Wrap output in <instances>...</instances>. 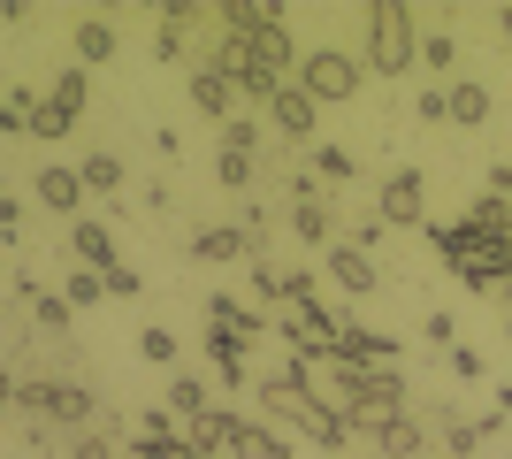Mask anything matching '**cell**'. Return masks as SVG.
<instances>
[{
  "mask_svg": "<svg viewBox=\"0 0 512 459\" xmlns=\"http://www.w3.org/2000/svg\"><path fill=\"white\" fill-rule=\"evenodd\" d=\"M69 261L77 268H92V276H107V268H123V253H115V230L107 222H69Z\"/></svg>",
  "mask_w": 512,
  "mask_h": 459,
  "instance_id": "obj_9",
  "label": "cell"
},
{
  "mask_svg": "<svg viewBox=\"0 0 512 459\" xmlns=\"http://www.w3.org/2000/svg\"><path fill=\"white\" fill-rule=\"evenodd\" d=\"M390 352H398V337H375V329L344 322V329H337V352H329V360H337V368H352V375H375V368H398Z\"/></svg>",
  "mask_w": 512,
  "mask_h": 459,
  "instance_id": "obj_5",
  "label": "cell"
},
{
  "mask_svg": "<svg viewBox=\"0 0 512 459\" xmlns=\"http://www.w3.org/2000/svg\"><path fill=\"white\" fill-rule=\"evenodd\" d=\"M62 421H69V429H85V421H92V391L69 383V391H62Z\"/></svg>",
  "mask_w": 512,
  "mask_h": 459,
  "instance_id": "obj_34",
  "label": "cell"
},
{
  "mask_svg": "<svg viewBox=\"0 0 512 459\" xmlns=\"http://www.w3.org/2000/svg\"><path fill=\"white\" fill-rule=\"evenodd\" d=\"M497 39H505V46H512V8H497Z\"/></svg>",
  "mask_w": 512,
  "mask_h": 459,
  "instance_id": "obj_40",
  "label": "cell"
},
{
  "mask_svg": "<svg viewBox=\"0 0 512 459\" xmlns=\"http://www.w3.org/2000/svg\"><path fill=\"white\" fill-rule=\"evenodd\" d=\"M62 299H69V314H77V306H100V299H107V276H92V268H77V276H69V284H62Z\"/></svg>",
  "mask_w": 512,
  "mask_h": 459,
  "instance_id": "obj_29",
  "label": "cell"
},
{
  "mask_svg": "<svg viewBox=\"0 0 512 459\" xmlns=\"http://www.w3.org/2000/svg\"><path fill=\"white\" fill-rule=\"evenodd\" d=\"M230 459H291V437L245 414V421H237V437H230Z\"/></svg>",
  "mask_w": 512,
  "mask_h": 459,
  "instance_id": "obj_17",
  "label": "cell"
},
{
  "mask_svg": "<svg viewBox=\"0 0 512 459\" xmlns=\"http://www.w3.org/2000/svg\"><path fill=\"white\" fill-rule=\"evenodd\" d=\"M329 284L344 291V299H367V291H383V276H375V261H367L360 245H329Z\"/></svg>",
  "mask_w": 512,
  "mask_h": 459,
  "instance_id": "obj_10",
  "label": "cell"
},
{
  "mask_svg": "<svg viewBox=\"0 0 512 459\" xmlns=\"http://www.w3.org/2000/svg\"><path fill=\"white\" fill-rule=\"evenodd\" d=\"M77 176H85V192H123V161H115V153H85Z\"/></svg>",
  "mask_w": 512,
  "mask_h": 459,
  "instance_id": "obj_24",
  "label": "cell"
},
{
  "mask_svg": "<svg viewBox=\"0 0 512 459\" xmlns=\"http://www.w3.org/2000/svg\"><path fill=\"white\" fill-rule=\"evenodd\" d=\"M222 153H260V115H230L222 123Z\"/></svg>",
  "mask_w": 512,
  "mask_h": 459,
  "instance_id": "obj_28",
  "label": "cell"
},
{
  "mask_svg": "<svg viewBox=\"0 0 512 459\" xmlns=\"http://www.w3.org/2000/svg\"><path fill=\"white\" fill-rule=\"evenodd\" d=\"M69 459H115V437H107V429H77Z\"/></svg>",
  "mask_w": 512,
  "mask_h": 459,
  "instance_id": "obj_32",
  "label": "cell"
},
{
  "mask_svg": "<svg viewBox=\"0 0 512 459\" xmlns=\"http://www.w3.org/2000/svg\"><path fill=\"white\" fill-rule=\"evenodd\" d=\"M291 230H299V245H314V253H329V245H337V222H329V207H321V192L291 199Z\"/></svg>",
  "mask_w": 512,
  "mask_h": 459,
  "instance_id": "obj_18",
  "label": "cell"
},
{
  "mask_svg": "<svg viewBox=\"0 0 512 459\" xmlns=\"http://www.w3.org/2000/svg\"><path fill=\"white\" fill-rule=\"evenodd\" d=\"M375 215H383L390 230H428V222H421V169H390L383 199H375Z\"/></svg>",
  "mask_w": 512,
  "mask_h": 459,
  "instance_id": "obj_8",
  "label": "cell"
},
{
  "mask_svg": "<svg viewBox=\"0 0 512 459\" xmlns=\"http://www.w3.org/2000/svg\"><path fill=\"white\" fill-rule=\"evenodd\" d=\"M214 184H222V192H245V184H253V153H214Z\"/></svg>",
  "mask_w": 512,
  "mask_h": 459,
  "instance_id": "obj_27",
  "label": "cell"
},
{
  "mask_svg": "<svg viewBox=\"0 0 512 459\" xmlns=\"http://www.w3.org/2000/svg\"><path fill=\"white\" fill-rule=\"evenodd\" d=\"M138 291H146V284H138V268H107V299H138Z\"/></svg>",
  "mask_w": 512,
  "mask_h": 459,
  "instance_id": "obj_35",
  "label": "cell"
},
{
  "mask_svg": "<svg viewBox=\"0 0 512 459\" xmlns=\"http://www.w3.org/2000/svg\"><path fill=\"white\" fill-rule=\"evenodd\" d=\"M31 192H39V207H46V215L77 222V207H85V176H77V161H46V169L31 176Z\"/></svg>",
  "mask_w": 512,
  "mask_h": 459,
  "instance_id": "obj_6",
  "label": "cell"
},
{
  "mask_svg": "<svg viewBox=\"0 0 512 459\" xmlns=\"http://www.w3.org/2000/svg\"><path fill=\"white\" fill-rule=\"evenodd\" d=\"M184 92H192V108L199 115H207V123H230V100H237V85H230V77H222V69H207V62H199L192 69V85H184Z\"/></svg>",
  "mask_w": 512,
  "mask_h": 459,
  "instance_id": "obj_14",
  "label": "cell"
},
{
  "mask_svg": "<svg viewBox=\"0 0 512 459\" xmlns=\"http://www.w3.org/2000/svg\"><path fill=\"white\" fill-rule=\"evenodd\" d=\"M451 375H459V383H482V352H467V345H451Z\"/></svg>",
  "mask_w": 512,
  "mask_h": 459,
  "instance_id": "obj_36",
  "label": "cell"
},
{
  "mask_svg": "<svg viewBox=\"0 0 512 459\" xmlns=\"http://www.w3.org/2000/svg\"><path fill=\"white\" fill-rule=\"evenodd\" d=\"M451 62H459V39H451V31H421V69H428V77H444V85H451Z\"/></svg>",
  "mask_w": 512,
  "mask_h": 459,
  "instance_id": "obj_22",
  "label": "cell"
},
{
  "mask_svg": "<svg viewBox=\"0 0 512 459\" xmlns=\"http://www.w3.org/2000/svg\"><path fill=\"white\" fill-rule=\"evenodd\" d=\"M306 169H314V184H329V192H337V184H352V169H360V161H352L344 146H314V153H306Z\"/></svg>",
  "mask_w": 512,
  "mask_h": 459,
  "instance_id": "obj_21",
  "label": "cell"
},
{
  "mask_svg": "<svg viewBox=\"0 0 512 459\" xmlns=\"http://www.w3.org/2000/svg\"><path fill=\"white\" fill-rule=\"evenodd\" d=\"M268 123H276L283 138H314L321 108H314V100H306V92H299V77H291V85H283L276 100H268Z\"/></svg>",
  "mask_w": 512,
  "mask_h": 459,
  "instance_id": "obj_13",
  "label": "cell"
},
{
  "mask_svg": "<svg viewBox=\"0 0 512 459\" xmlns=\"http://www.w3.org/2000/svg\"><path fill=\"white\" fill-rule=\"evenodd\" d=\"M169 414L184 421V429L214 414V398H207V383H199V375H176V383H169Z\"/></svg>",
  "mask_w": 512,
  "mask_h": 459,
  "instance_id": "obj_20",
  "label": "cell"
},
{
  "mask_svg": "<svg viewBox=\"0 0 512 459\" xmlns=\"http://www.w3.org/2000/svg\"><path fill=\"white\" fill-rule=\"evenodd\" d=\"M62 391L69 383H54V375H16V406L39 421H62Z\"/></svg>",
  "mask_w": 512,
  "mask_h": 459,
  "instance_id": "obj_19",
  "label": "cell"
},
{
  "mask_svg": "<svg viewBox=\"0 0 512 459\" xmlns=\"http://www.w3.org/2000/svg\"><path fill=\"white\" fill-rule=\"evenodd\" d=\"M8 406H16V375L0 368V414H8Z\"/></svg>",
  "mask_w": 512,
  "mask_h": 459,
  "instance_id": "obj_39",
  "label": "cell"
},
{
  "mask_svg": "<svg viewBox=\"0 0 512 459\" xmlns=\"http://www.w3.org/2000/svg\"><path fill=\"white\" fill-rule=\"evenodd\" d=\"M314 299H321V276H314V268H291V276L276 284V306H314Z\"/></svg>",
  "mask_w": 512,
  "mask_h": 459,
  "instance_id": "obj_25",
  "label": "cell"
},
{
  "mask_svg": "<svg viewBox=\"0 0 512 459\" xmlns=\"http://www.w3.org/2000/svg\"><path fill=\"white\" fill-rule=\"evenodd\" d=\"M138 352H146L153 368H176V337H169L161 322H146V329H138Z\"/></svg>",
  "mask_w": 512,
  "mask_h": 459,
  "instance_id": "obj_30",
  "label": "cell"
},
{
  "mask_svg": "<svg viewBox=\"0 0 512 459\" xmlns=\"http://www.w3.org/2000/svg\"><path fill=\"white\" fill-rule=\"evenodd\" d=\"M69 131H77V115L54 108V100H39V115H31V138H46V146H54V138H69Z\"/></svg>",
  "mask_w": 512,
  "mask_h": 459,
  "instance_id": "obj_26",
  "label": "cell"
},
{
  "mask_svg": "<svg viewBox=\"0 0 512 459\" xmlns=\"http://www.w3.org/2000/svg\"><path fill=\"white\" fill-rule=\"evenodd\" d=\"M490 199H512V161H497V169H490Z\"/></svg>",
  "mask_w": 512,
  "mask_h": 459,
  "instance_id": "obj_38",
  "label": "cell"
},
{
  "mask_svg": "<svg viewBox=\"0 0 512 459\" xmlns=\"http://www.w3.org/2000/svg\"><path fill=\"white\" fill-rule=\"evenodd\" d=\"M421 329H428V345H459V329H451V314H444V306H436V314H428Z\"/></svg>",
  "mask_w": 512,
  "mask_h": 459,
  "instance_id": "obj_37",
  "label": "cell"
},
{
  "mask_svg": "<svg viewBox=\"0 0 512 459\" xmlns=\"http://www.w3.org/2000/svg\"><path fill=\"white\" fill-rule=\"evenodd\" d=\"M497 291H505V306H512V276H505V284H497Z\"/></svg>",
  "mask_w": 512,
  "mask_h": 459,
  "instance_id": "obj_41",
  "label": "cell"
},
{
  "mask_svg": "<svg viewBox=\"0 0 512 459\" xmlns=\"http://www.w3.org/2000/svg\"><path fill=\"white\" fill-rule=\"evenodd\" d=\"M444 444H451V459H474V452H482L490 437H482L474 421H444Z\"/></svg>",
  "mask_w": 512,
  "mask_h": 459,
  "instance_id": "obj_31",
  "label": "cell"
},
{
  "mask_svg": "<svg viewBox=\"0 0 512 459\" xmlns=\"http://www.w3.org/2000/svg\"><path fill=\"white\" fill-rule=\"evenodd\" d=\"M413 115H421V123H451V100H444V85H428L421 100H413Z\"/></svg>",
  "mask_w": 512,
  "mask_h": 459,
  "instance_id": "obj_33",
  "label": "cell"
},
{
  "mask_svg": "<svg viewBox=\"0 0 512 459\" xmlns=\"http://www.w3.org/2000/svg\"><path fill=\"white\" fill-rule=\"evenodd\" d=\"M46 100H54V108H69V115H77V108H85V100H92V77H85V69H77V62H69L62 77L46 85Z\"/></svg>",
  "mask_w": 512,
  "mask_h": 459,
  "instance_id": "obj_23",
  "label": "cell"
},
{
  "mask_svg": "<svg viewBox=\"0 0 512 459\" xmlns=\"http://www.w3.org/2000/svg\"><path fill=\"white\" fill-rule=\"evenodd\" d=\"M367 444H375L383 459H413V452L428 444V429H421L413 414H390V421H375V429H367Z\"/></svg>",
  "mask_w": 512,
  "mask_h": 459,
  "instance_id": "obj_16",
  "label": "cell"
},
{
  "mask_svg": "<svg viewBox=\"0 0 512 459\" xmlns=\"http://www.w3.org/2000/svg\"><path fill=\"white\" fill-rule=\"evenodd\" d=\"M69 54H77V69L115 62V23H107V16H77V23H69Z\"/></svg>",
  "mask_w": 512,
  "mask_h": 459,
  "instance_id": "obj_12",
  "label": "cell"
},
{
  "mask_svg": "<svg viewBox=\"0 0 512 459\" xmlns=\"http://www.w3.org/2000/svg\"><path fill=\"white\" fill-rule=\"evenodd\" d=\"M192 31H207V8H192V0L161 8V16H153V54H161V62H184V54H192Z\"/></svg>",
  "mask_w": 512,
  "mask_h": 459,
  "instance_id": "obj_7",
  "label": "cell"
},
{
  "mask_svg": "<svg viewBox=\"0 0 512 459\" xmlns=\"http://www.w3.org/2000/svg\"><path fill=\"white\" fill-rule=\"evenodd\" d=\"M444 100H451V131H482V123H490V108H497L482 77H451Z\"/></svg>",
  "mask_w": 512,
  "mask_h": 459,
  "instance_id": "obj_11",
  "label": "cell"
},
{
  "mask_svg": "<svg viewBox=\"0 0 512 459\" xmlns=\"http://www.w3.org/2000/svg\"><path fill=\"white\" fill-rule=\"evenodd\" d=\"M413 62H421V8L367 0V69L375 77H406Z\"/></svg>",
  "mask_w": 512,
  "mask_h": 459,
  "instance_id": "obj_1",
  "label": "cell"
},
{
  "mask_svg": "<svg viewBox=\"0 0 512 459\" xmlns=\"http://www.w3.org/2000/svg\"><path fill=\"white\" fill-rule=\"evenodd\" d=\"M192 261H260V245L237 230V222H214V230H199L192 238Z\"/></svg>",
  "mask_w": 512,
  "mask_h": 459,
  "instance_id": "obj_15",
  "label": "cell"
},
{
  "mask_svg": "<svg viewBox=\"0 0 512 459\" xmlns=\"http://www.w3.org/2000/svg\"><path fill=\"white\" fill-rule=\"evenodd\" d=\"M337 414H352V429H375V421H390V414H406V375L398 368H375V375H352V368H337Z\"/></svg>",
  "mask_w": 512,
  "mask_h": 459,
  "instance_id": "obj_3",
  "label": "cell"
},
{
  "mask_svg": "<svg viewBox=\"0 0 512 459\" xmlns=\"http://www.w3.org/2000/svg\"><path fill=\"white\" fill-rule=\"evenodd\" d=\"M253 391H260V406H268V429H299V437H306L321 414H337V406H314V398H306L291 375H260Z\"/></svg>",
  "mask_w": 512,
  "mask_h": 459,
  "instance_id": "obj_4",
  "label": "cell"
},
{
  "mask_svg": "<svg viewBox=\"0 0 512 459\" xmlns=\"http://www.w3.org/2000/svg\"><path fill=\"white\" fill-rule=\"evenodd\" d=\"M360 85H367V62L352 46H306L299 54V92L314 108H344V100H360Z\"/></svg>",
  "mask_w": 512,
  "mask_h": 459,
  "instance_id": "obj_2",
  "label": "cell"
}]
</instances>
